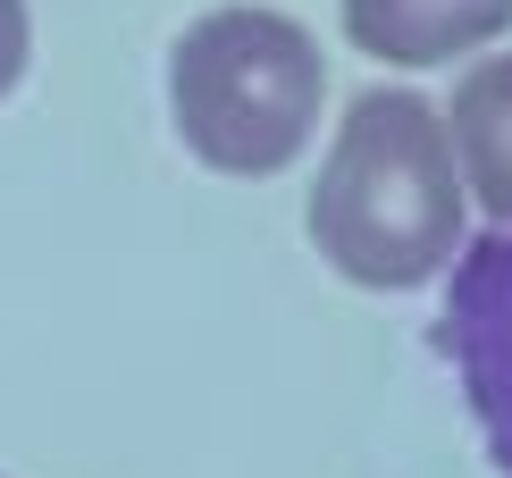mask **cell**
<instances>
[{"label":"cell","mask_w":512,"mask_h":478,"mask_svg":"<svg viewBox=\"0 0 512 478\" xmlns=\"http://www.w3.org/2000/svg\"><path fill=\"white\" fill-rule=\"evenodd\" d=\"M462 168L445 110L420 93H361L311 185V244L345 286L403 294L462 252Z\"/></svg>","instance_id":"6da1fadb"},{"label":"cell","mask_w":512,"mask_h":478,"mask_svg":"<svg viewBox=\"0 0 512 478\" xmlns=\"http://www.w3.org/2000/svg\"><path fill=\"white\" fill-rule=\"evenodd\" d=\"M319 101H328L319 42L277 9H210L168 51L177 135L219 177H277L311 143Z\"/></svg>","instance_id":"7a4b0ae2"},{"label":"cell","mask_w":512,"mask_h":478,"mask_svg":"<svg viewBox=\"0 0 512 478\" xmlns=\"http://www.w3.org/2000/svg\"><path fill=\"white\" fill-rule=\"evenodd\" d=\"M437 344L462 378V403H471V420L487 437V462L512 478V235L454 252Z\"/></svg>","instance_id":"3957f363"},{"label":"cell","mask_w":512,"mask_h":478,"mask_svg":"<svg viewBox=\"0 0 512 478\" xmlns=\"http://www.w3.org/2000/svg\"><path fill=\"white\" fill-rule=\"evenodd\" d=\"M512 26V0H345L353 51L387 68H445Z\"/></svg>","instance_id":"277c9868"},{"label":"cell","mask_w":512,"mask_h":478,"mask_svg":"<svg viewBox=\"0 0 512 478\" xmlns=\"http://www.w3.org/2000/svg\"><path fill=\"white\" fill-rule=\"evenodd\" d=\"M445 143H454L462 193L487 210V219L512 227V51L479 59L471 76L445 101Z\"/></svg>","instance_id":"5b68a950"},{"label":"cell","mask_w":512,"mask_h":478,"mask_svg":"<svg viewBox=\"0 0 512 478\" xmlns=\"http://www.w3.org/2000/svg\"><path fill=\"white\" fill-rule=\"evenodd\" d=\"M26 42H34V26H26V0H0V93H9V84L26 76Z\"/></svg>","instance_id":"8992f818"}]
</instances>
